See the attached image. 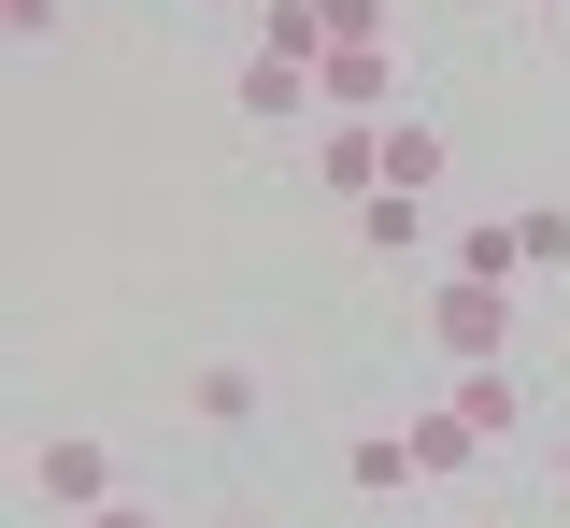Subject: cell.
<instances>
[{
  "mask_svg": "<svg viewBox=\"0 0 570 528\" xmlns=\"http://www.w3.org/2000/svg\"><path fill=\"white\" fill-rule=\"evenodd\" d=\"M414 329L442 343V358H513V286H485V272H428Z\"/></svg>",
  "mask_w": 570,
  "mask_h": 528,
  "instance_id": "obj_1",
  "label": "cell"
},
{
  "mask_svg": "<svg viewBox=\"0 0 570 528\" xmlns=\"http://www.w3.org/2000/svg\"><path fill=\"white\" fill-rule=\"evenodd\" d=\"M29 500H58V515L86 528L100 500H115V443H86V429H43V443H29Z\"/></svg>",
  "mask_w": 570,
  "mask_h": 528,
  "instance_id": "obj_2",
  "label": "cell"
},
{
  "mask_svg": "<svg viewBox=\"0 0 570 528\" xmlns=\"http://www.w3.org/2000/svg\"><path fill=\"white\" fill-rule=\"evenodd\" d=\"M314 100H328V115H385V100H414V86H400V43H328V58H314Z\"/></svg>",
  "mask_w": 570,
  "mask_h": 528,
  "instance_id": "obj_3",
  "label": "cell"
},
{
  "mask_svg": "<svg viewBox=\"0 0 570 528\" xmlns=\"http://www.w3.org/2000/svg\"><path fill=\"white\" fill-rule=\"evenodd\" d=\"M314 186L356 215V201L385 186V115H328V129H314Z\"/></svg>",
  "mask_w": 570,
  "mask_h": 528,
  "instance_id": "obj_4",
  "label": "cell"
},
{
  "mask_svg": "<svg viewBox=\"0 0 570 528\" xmlns=\"http://www.w3.org/2000/svg\"><path fill=\"white\" fill-rule=\"evenodd\" d=\"M228 100H243L257 129H299V115H314V72H299V58H272V43H243V72H228Z\"/></svg>",
  "mask_w": 570,
  "mask_h": 528,
  "instance_id": "obj_5",
  "label": "cell"
},
{
  "mask_svg": "<svg viewBox=\"0 0 570 528\" xmlns=\"http://www.w3.org/2000/svg\"><path fill=\"white\" fill-rule=\"evenodd\" d=\"M400 443H414V486H456V471L485 457V429H471L456 400H428V414H400Z\"/></svg>",
  "mask_w": 570,
  "mask_h": 528,
  "instance_id": "obj_6",
  "label": "cell"
},
{
  "mask_svg": "<svg viewBox=\"0 0 570 528\" xmlns=\"http://www.w3.org/2000/svg\"><path fill=\"white\" fill-rule=\"evenodd\" d=\"M442 172H456V144H442V115H385V186H414V201H442Z\"/></svg>",
  "mask_w": 570,
  "mask_h": 528,
  "instance_id": "obj_7",
  "label": "cell"
},
{
  "mask_svg": "<svg viewBox=\"0 0 570 528\" xmlns=\"http://www.w3.org/2000/svg\"><path fill=\"white\" fill-rule=\"evenodd\" d=\"M456 414H471L485 443H513V429H528V372H513V358H456Z\"/></svg>",
  "mask_w": 570,
  "mask_h": 528,
  "instance_id": "obj_8",
  "label": "cell"
},
{
  "mask_svg": "<svg viewBox=\"0 0 570 528\" xmlns=\"http://www.w3.org/2000/svg\"><path fill=\"white\" fill-rule=\"evenodd\" d=\"M356 257H385V272L428 257V201H414V186H371V201H356Z\"/></svg>",
  "mask_w": 570,
  "mask_h": 528,
  "instance_id": "obj_9",
  "label": "cell"
},
{
  "mask_svg": "<svg viewBox=\"0 0 570 528\" xmlns=\"http://www.w3.org/2000/svg\"><path fill=\"white\" fill-rule=\"evenodd\" d=\"M257 400H272L257 358H200V372H186V414H200V429H257Z\"/></svg>",
  "mask_w": 570,
  "mask_h": 528,
  "instance_id": "obj_10",
  "label": "cell"
},
{
  "mask_svg": "<svg viewBox=\"0 0 570 528\" xmlns=\"http://www.w3.org/2000/svg\"><path fill=\"white\" fill-rule=\"evenodd\" d=\"M243 29H257V43H272V58H299V72H314V58H328V43H343V29H328V0H257V14H243Z\"/></svg>",
  "mask_w": 570,
  "mask_h": 528,
  "instance_id": "obj_11",
  "label": "cell"
},
{
  "mask_svg": "<svg viewBox=\"0 0 570 528\" xmlns=\"http://www.w3.org/2000/svg\"><path fill=\"white\" fill-rule=\"evenodd\" d=\"M343 486H356V500H414V443H400V429H356V443H343Z\"/></svg>",
  "mask_w": 570,
  "mask_h": 528,
  "instance_id": "obj_12",
  "label": "cell"
},
{
  "mask_svg": "<svg viewBox=\"0 0 570 528\" xmlns=\"http://www.w3.org/2000/svg\"><path fill=\"white\" fill-rule=\"evenodd\" d=\"M442 272H485V286H513V272H528V243H513V215L456 228V257H442Z\"/></svg>",
  "mask_w": 570,
  "mask_h": 528,
  "instance_id": "obj_13",
  "label": "cell"
},
{
  "mask_svg": "<svg viewBox=\"0 0 570 528\" xmlns=\"http://www.w3.org/2000/svg\"><path fill=\"white\" fill-rule=\"evenodd\" d=\"M513 243H528V272H570V201H528Z\"/></svg>",
  "mask_w": 570,
  "mask_h": 528,
  "instance_id": "obj_14",
  "label": "cell"
},
{
  "mask_svg": "<svg viewBox=\"0 0 570 528\" xmlns=\"http://www.w3.org/2000/svg\"><path fill=\"white\" fill-rule=\"evenodd\" d=\"M328 29L343 43H400V0H328Z\"/></svg>",
  "mask_w": 570,
  "mask_h": 528,
  "instance_id": "obj_15",
  "label": "cell"
},
{
  "mask_svg": "<svg viewBox=\"0 0 570 528\" xmlns=\"http://www.w3.org/2000/svg\"><path fill=\"white\" fill-rule=\"evenodd\" d=\"M0 29L14 43H58V0H0Z\"/></svg>",
  "mask_w": 570,
  "mask_h": 528,
  "instance_id": "obj_16",
  "label": "cell"
},
{
  "mask_svg": "<svg viewBox=\"0 0 570 528\" xmlns=\"http://www.w3.org/2000/svg\"><path fill=\"white\" fill-rule=\"evenodd\" d=\"M86 528H171V515H157V500H129V486H115V500H100V515H86Z\"/></svg>",
  "mask_w": 570,
  "mask_h": 528,
  "instance_id": "obj_17",
  "label": "cell"
},
{
  "mask_svg": "<svg viewBox=\"0 0 570 528\" xmlns=\"http://www.w3.org/2000/svg\"><path fill=\"white\" fill-rule=\"evenodd\" d=\"M542 471H557V500H570V429H557V457H542Z\"/></svg>",
  "mask_w": 570,
  "mask_h": 528,
  "instance_id": "obj_18",
  "label": "cell"
},
{
  "mask_svg": "<svg viewBox=\"0 0 570 528\" xmlns=\"http://www.w3.org/2000/svg\"><path fill=\"white\" fill-rule=\"evenodd\" d=\"M186 14H257V0H186Z\"/></svg>",
  "mask_w": 570,
  "mask_h": 528,
  "instance_id": "obj_19",
  "label": "cell"
},
{
  "mask_svg": "<svg viewBox=\"0 0 570 528\" xmlns=\"http://www.w3.org/2000/svg\"><path fill=\"white\" fill-rule=\"evenodd\" d=\"M513 14H570V0H513Z\"/></svg>",
  "mask_w": 570,
  "mask_h": 528,
  "instance_id": "obj_20",
  "label": "cell"
}]
</instances>
